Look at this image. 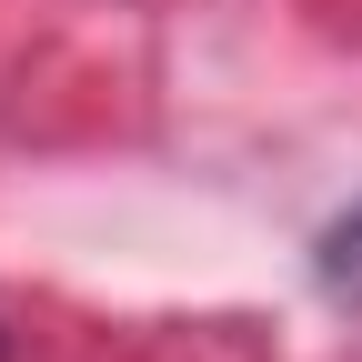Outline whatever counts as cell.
<instances>
[{
    "label": "cell",
    "instance_id": "obj_1",
    "mask_svg": "<svg viewBox=\"0 0 362 362\" xmlns=\"http://www.w3.org/2000/svg\"><path fill=\"white\" fill-rule=\"evenodd\" d=\"M322 282H332L342 302H362V202H352L332 232H322Z\"/></svg>",
    "mask_w": 362,
    "mask_h": 362
}]
</instances>
